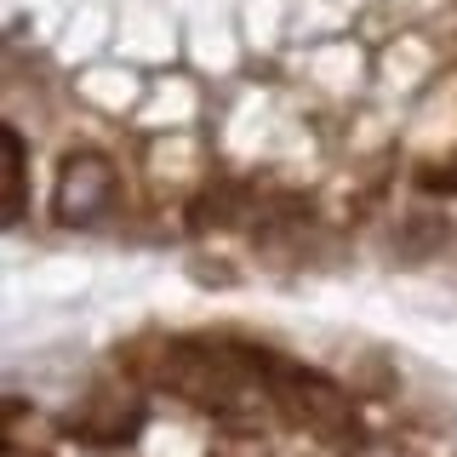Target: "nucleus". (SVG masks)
<instances>
[{"label": "nucleus", "instance_id": "obj_3", "mask_svg": "<svg viewBox=\"0 0 457 457\" xmlns=\"http://www.w3.org/2000/svg\"><path fill=\"white\" fill-rule=\"evenodd\" d=\"M23 195H29V171H23V137L6 132V223L23 218Z\"/></svg>", "mask_w": 457, "mask_h": 457}, {"label": "nucleus", "instance_id": "obj_2", "mask_svg": "<svg viewBox=\"0 0 457 457\" xmlns=\"http://www.w3.org/2000/svg\"><path fill=\"white\" fill-rule=\"evenodd\" d=\"M137 423H143L137 400H92L75 428H80V435H92V440H104V446H120V440L137 435Z\"/></svg>", "mask_w": 457, "mask_h": 457}, {"label": "nucleus", "instance_id": "obj_1", "mask_svg": "<svg viewBox=\"0 0 457 457\" xmlns=\"http://www.w3.org/2000/svg\"><path fill=\"white\" fill-rule=\"evenodd\" d=\"M114 189H120V178H114L109 154H97V149L63 154V166H57V223H69V228L97 223L114 206Z\"/></svg>", "mask_w": 457, "mask_h": 457}]
</instances>
